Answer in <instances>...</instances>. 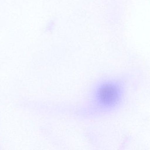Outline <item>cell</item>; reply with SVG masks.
Instances as JSON below:
<instances>
[{
	"label": "cell",
	"instance_id": "1",
	"mask_svg": "<svg viewBox=\"0 0 150 150\" xmlns=\"http://www.w3.org/2000/svg\"><path fill=\"white\" fill-rule=\"evenodd\" d=\"M100 96L102 101L107 104L114 103L117 98V93L114 87L107 85L100 90Z\"/></svg>",
	"mask_w": 150,
	"mask_h": 150
}]
</instances>
